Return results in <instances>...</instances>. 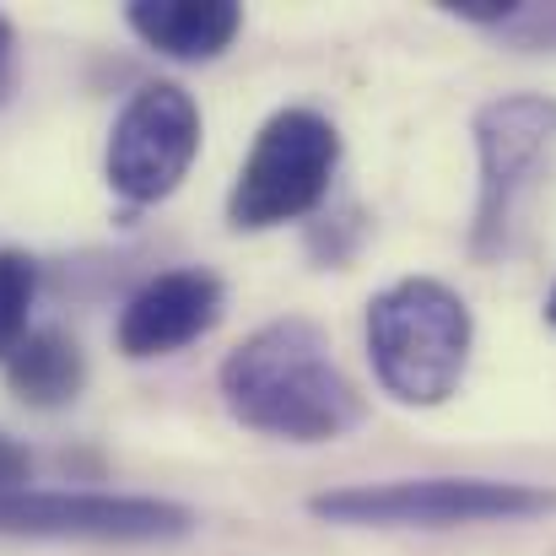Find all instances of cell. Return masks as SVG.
Returning <instances> with one entry per match:
<instances>
[{"instance_id": "obj_1", "label": "cell", "mask_w": 556, "mask_h": 556, "mask_svg": "<svg viewBox=\"0 0 556 556\" xmlns=\"http://www.w3.org/2000/svg\"><path fill=\"white\" fill-rule=\"evenodd\" d=\"M227 410L287 443H330L363 421V394L330 357V341L314 319H270L222 363Z\"/></svg>"}, {"instance_id": "obj_2", "label": "cell", "mask_w": 556, "mask_h": 556, "mask_svg": "<svg viewBox=\"0 0 556 556\" xmlns=\"http://www.w3.org/2000/svg\"><path fill=\"white\" fill-rule=\"evenodd\" d=\"M470 303L432 281L405 276L368 303V357L400 405H443L470 363Z\"/></svg>"}, {"instance_id": "obj_3", "label": "cell", "mask_w": 556, "mask_h": 556, "mask_svg": "<svg viewBox=\"0 0 556 556\" xmlns=\"http://www.w3.org/2000/svg\"><path fill=\"white\" fill-rule=\"evenodd\" d=\"M476 157L481 194L470 222V249L481 260H503L556 179V98L508 92L476 114Z\"/></svg>"}, {"instance_id": "obj_4", "label": "cell", "mask_w": 556, "mask_h": 556, "mask_svg": "<svg viewBox=\"0 0 556 556\" xmlns=\"http://www.w3.org/2000/svg\"><path fill=\"white\" fill-rule=\"evenodd\" d=\"M552 508V486L492 481V476H421V481L341 486L308 497L314 519L363 525V530H454V525H492V519H535Z\"/></svg>"}, {"instance_id": "obj_5", "label": "cell", "mask_w": 556, "mask_h": 556, "mask_svg": "<svg viewBox=\"0 0 556 556\" xmlns=\"http://www.w3.org/2000/svg\"><path fill=\"white\" fill-rule=\"evenodd\" d=\"M336 163H341V136L325 114H314V109L270 114L238 168V185L227 194L232 227L265 232V227L308 216L330 194Z\"/></svg>"}, {"instance_id": "obj_6", "label": "cell", "mask_w": 556, "mask_h": 556, "mask_svg": "<svg viewBox=\"0 0 556 556\" xmlns=\"http://www.w3.org/2000/svg\"><path fill=\"white\" fill-rule=\"evenodd\" d=\"M200 152V109L179 81H147L114 119L103 174L130 205L168 200Z\"/></svg>"}, {"instance_id": "obj_7", "label": "cell", "mask_w": 556, "mask_h": 556, "mask_svg": "<svg viewBox=\"0 0 556 556\" xmlns=\"http://www.w3.org/2000/svg\"><path fill=\"white\" fill-rule=\"evenodd\" d=\"M194 514L168 497H130V492H11L0 497V535L33 541H185Z\"/></svg>"}, {"instance_id": "obj_8", "label": "cell", "mask_w": 556, "mask_h": 556, "mask_svg": "<svg viewBox=\"0 0 556 556\" xmlns=\"http://www.w3.org/2000/svg\"><path fill=\"white\" fill-rule=\"evenodd\" d=\"M216 319H222V281L211 270H163L125 303L114 341L125 357L147 363L200 341L205 330H216Z\"/></svg>"}, {"instance_id": "obj_9", "label": "cell", "mask_w": 556, "mask_h": 556, "mask_svg": "<svg viewBox=\"0 0 556 556\" xmlns=\"http://www.w3.org/2000/svg\"><path fill=\"white\" fill-rule=\"evenodd\" d=\"M125 22L168 60H216L238 38L243 11L232 0H130Z\"/></svg>"}, {"instance_id": "obj_10", "label": "cell", "mask_w": 556, "mask_h": 556, "mask_svg": "<svg viewBox=\"0 0 556 556\" xmlns=\"http://www.w3.org/2000/svg\"><path fill=\"white\" fill-rule=\"evenodd\" d=\"M5 383H11L16 400H27L38 410H54V405L76 400L81 383H87L81 346L65 330H27L16 341V352L5 357Z\"/></svg>"}, {"instance_id": "obj_11", "label": "cell", "mask_w": 556, "mask_h": 556, "mask_svg": "<svg viewBox=\"0 0 556 556\" xmlns=\"http://www.w3.org/2000/svg\"><path fill=\"white\" fill-rule=\"evenodd\" d=\"M38 292V265L16 249H0V363L16 352V341L27 336V308Z\"/></svg>"}, {"instance_id": "obj_12", "label": "cell", "mask_w": 556, "mask_h": 556, "mask_svg": "<svg viewBox=\"0 0 556 556\" xmlns=\"http://www.w3.org/2000/svg\"><path fill=\"white\" fill-rule=\"evenodd\" d=\"M497 33H508L519 43H535V49H556V5H514Z\"/></svg>"}, {"instance_id": "obj_13", "label": "cell", "mask_w": 556, "mask_h": 556, "mask_svg": "<svg viewBox=\"0 0 556 556\" xmlns=\"http://www.w3.org/2000/svg\"><path fill=\"white\" fill-rule=\"evenodd\" d=\"M27 481H33V454H27L16 438H5V432H0V497L27 492Z\"/></svg>"}, {"instance_id": "obj_14", "label": "cell", "mask_w": 556, "mask_h": 556, "mask_svg": "<svg viewBox=\"0 0 556 556\" xmlns=\"http://www.w3.org/2000/svg\"><path fill=\"white\" fill-rule=\"evenodd\" d=\"M5 54H11V22L0 16V65H5Z\"/></svg>"}, {"instance_id": "obj_15", "label": "cell", "mask_w": 556, "mask_h": 556, "mask_svg": "<svg viewBox=\"0 0 556 556\" xmlns=\"http://www.w3.org/2000/svg\"><path fill=\"white\" fill-rule=\"evenodd\" d=\"M546 319L556 325V287H552V298H546Z\"/></svg>"}]
</instances>
